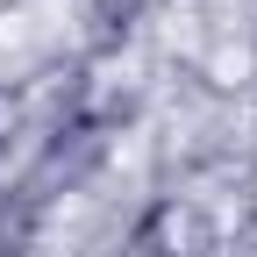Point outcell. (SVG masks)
Here are the masks:
<instances>
[{
  "mask_svg": "<svg viewBox=\"0 0 257 257\" xmlns=\"http://www.w3.org/2000/svg\"><path fill=\"white\" fill-rule=\"evenodd\" d=\"M243 72H250V57H243V50H221V57H214V86H236Z\"/></svg>",
  "mask_w": 257,
  "mask_h": 257,
  "instance_id": "cell-1",
  "label": "cell"
}]
</instances>
